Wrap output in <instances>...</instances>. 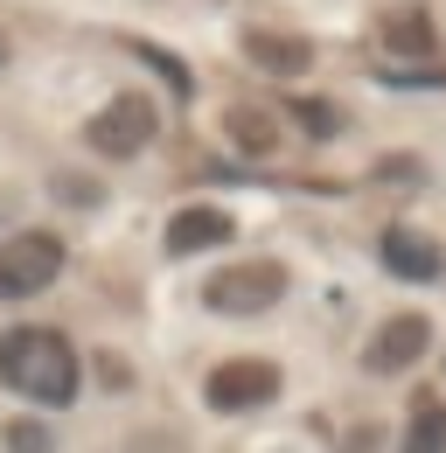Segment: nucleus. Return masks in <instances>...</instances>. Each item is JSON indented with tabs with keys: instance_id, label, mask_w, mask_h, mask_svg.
Returning <instances> with one entry per match:
<instances>
[{
	"instance_id": "nucleus-2",
	"label": "nucleus",
	"mask_w": 446,
	"mask_h": 453,
	"mask_svg": "<svg viewBox=\"0 0 446 453\" xmlns=\"http://www.w3.org/2000/svg\"><path fill=\"white\" fill-rule=\"evenodd\" d=\"M433 356H440V321H433L426 307H397V314H384V321L363 335L356 370H363L370 384H404V377H419Z\"/></svg>"
},
{
	"instance_id": "nucleus-6",
	"label": "nucleus",
	"mask_w": 446,
	"mask_h": 453,
	"mask_svg": "<svg viewBox=\"0 0 446 453\" xmlns=\"http://www.w3.org/2000/svg\"><path fill=\"white\" fill-rule=\"evenodd\" d=\"M279 391H286V370H279L273 356H223V363H210V377H203V411L251 418V411H273Z\"/></svg>"
},
{
	"instance_id": "nucleus-17",
	"label": "nucleus",
	"mask_w": 446,
	"mask_h": 453,
	"mask_svg": "<svg viewBox=\"0 0 446 453\" xmlns=\"http://www.w3.org/2000/svg\"><path fill=\"white\" fill-rule=\"evenodd\" d=\"M384 447V426H356V433H349V453H377Z\"/></svg>"
},
{
	"instance_id": "nucleus-16",
	"label": "nucleus",
	"mask_w": 446,
	"mask_h": 453,
	"mask_svg": "<svg viewBox=\"0 0 446 453\" xmlns=\"http://www.w3.org/2000/svg\"><path fill=\"white\" fill-rule=\"evenodd\" d=\"M84 370H98V384H105V391H133V370H126V356H119V349L84 356Z\"/></svg>"
},
{
	"instance_id": "nucleus-18",
	"label": "nucleus",
	"mask_w": 446,
	"mask_h": 453,
	"mask_svg": "<svg viewBox=\"0 0 446 453\" xmlns=\"http://www.w3.org/2000/svg\"><path fill=\"white\" fill-rule=\"evenodd\" d=\"M126 453H181V440H174V433H154V440H133Z\"/></svg>"
},
{
	"instance_id": "nucleus-3",
	"label": "nucleus",
	"mask_w": 446,
	"mask_h": 453,
	"mask_svg": "<svg viewBox=\"0 0 446 453\" xmlns=\"http://www.w3.org/2000/svg\"><path fill=\"white\" fill-rule=\"evenodd\" d=\"M286 293H293V273H286V258L258 251V258L217 265V273L203 280V314H217V321H265V314H273Z\"/></svg>"
},
{
	"instance_id": "nucleus-4",
	"label": "nucleus",
	"mask_w": 446,
	"mask_h": 453,
	"mask_svg": "<svg viewBox=\"0 0 446 453\" xmlns=\"http://www.w3.org/2000/svg\"><path fill=\"white\" fill-rule=\"evenodd\" d=\"M154 140H161V105H154V91H140V84L112 91L105 105L84 119V154H91V161H105V168L140 161Z\"/></svg>"
},
{
	"instance_id": "nucleus-5",
	"label": "nucleus",
	"mask_w": 446,
	"mask_h": 453,
	"mask_svg": "<svg viewBox=\"0 0 446 453\" xmlns=\"http://www.w3.org/2000/svg\"><path fill=\"white\" fill-rule=\"evenodd\" d=\"M63 237L42 224H14L0 237V307H28L63 280Z\"/></svg>"
},
{
	"instance_id": "nucleus-9",
	"label": "nucleus",
	"mask_w": 446,
	"mask_h": 453,
	"mask_svg": "<svg viewBox=\"0 0 446 453\" xmlns=\"http://www.w3.org/2000/svg\"><path fill=\"white\" fill-rule=\"evenodd\" d=\"M237 57L251 63L258 77H279V84H300L314 70V42L307 35H286V28H244Z\"/></svg>"
},
{
	"instance_id": "nucleus-8",
	"label": "nucleus",
	"mask_w": 446,
	"mask_h": 453,
	"mask_svg": "<svg viewBox=\"0 0 446 453\" xmlns=\"http://www.w3.org/2000/svg\"><path fill=\"white\" fill-rule=\"evenodd\" d=\"M377 265H384L397 286H440L446 280V244L419 224H390L377 237Z\"/></svg>"
},
{
	"instance_id": "nucleus-10",
	"label": "nucleus",
	"mask_w": 446,
	"mask_h": 453,
	"mask_svg": "<svg viewBox=\"0 0 446 453\" xmlns=\"http://www.w3.org/2000/svg\"><path fill=\"white\" fill-rule=\"evenodd\" d=\"M223 140H230V154H244V161H273L279 147H286V119L273 105H230L223 112Z\"/></svg>"
},
{
	"instance_id": "nucleus-14",
	"label": "nucleus",
	"mask_w": 446,
	"mask_h": 453,
	"mask_svg": "<svg viewBox=\"0 0 446 453\" xmlns=\"http://www.w3.org/2000/svg\"><path fill=\"white\" fill-rule=\"evenodd\" d=\"M56 418L50 411H7L0 418V453H56Z\"/></svg>"
},
{
	"instance_id": "nucleus-15",
	"label": "nucleus",
	"mask_w": 446,
	"mask_h": 453,
	"mask_svg": "<svg viewBox=\"0 0 446 453\" xmlns=\"http://www.w3.org/2000/svg\"><path fill=\"white\" fill-rule=\"evenodd\" d=\"M397 453H446V397H419L404 433H397Z\"/></svg>"
},
{
	"instance_id": "nucleus-7",
	"label": "nucleus",
	"mask_w": 446,
	"mask_h": 453,
	"mask_svg": "<svg viewBox=\"0 0 446 453\" xmlns=\"http://www.w3.org/2000/svg\"><path fill=\"white\" fill-rule=\"evenodd\" d=\"M237 244V217L223 210V203H181L161 230V251L174 265H188V258H210V251H230Z\"/></svg>"
},
{
	"instance_id": "nucleus-19",
	"label": "nucleus",
	"mask_w": 446,
	"mask_h": 453,
	"mask_svg": "<svg viewBox=\"0 0 446 453\" xmlns=\"http://www.w3.org/2000/svg\"><path fill=\"white\" fill-rule=\"evenodd\" d=\"M14 210H21V196H14V188H0V237L14 230Z\"/></svg>"
},
{
	"instance_id": "nucleus-1",
	"label": "nucleus",
	"mask_w": 446,
	"mask_h": 453,
	"mask_svg": "<svg viewBox=\"0 0 446 453\" xmlns=\"http://www.w3.org/2000/svg\"><path fill=\"white\" fill-rule=\"evenodd\" d=\"M0 384L28 411H70L84 397V356L70 349V335H56L42 321H21V328L0 335Z\"/></svg>"
},
{
	"instance_id": "nucleus-13",
	"label": "nucleus",
	"mask_w": 446,
	"mask_h": 453,
	"mask_svg": "<svg viewBox=\"0 0 446 453\" xmlns=\"http://www.w3.org/2000/svg\"><path fill=\"white\" fill-rule=\"evenodd\" d=\"M50 203L56 210H77V217H98L112 203V188L98 181V174H84V168H56L50 174Z\"/></svg>"
},
{
	"instance_id": "nucleus-20",
	"label": "nucleus",
	"mask_w": 446,
	"mask_h": 453,
	"mask_svg": "<svg viewBox=\"0 0 446 453\" xmlns=\"http://www.w3.org/2000/svg\"><path fill=\"white\" fill-rule=\"evenodd\" d=\"M7 63H14V42H7V28H0V70H7Z\"/></svg>"
},
{
	"instance_id": "nucleus-11",
	"label": "nucleus",
	"mask_w": 446,
	"mask_h": 453,
	"mask_svg": "<svg viewBox=\"0 0 446 453\" xmlns=\"http://www.w3.org/2000/svg\"><path fill=\"white\" fill-rule=\"evenodd\" d=\"M384 50H397V57H433V50H440L433 14H426V7H397V14H384Z\"/></svg>"
},
{
	"instance_id": "nucleus-12",
	"label": "nucleus",
	"mask_w": 446,
	"mask_h": 453,
	"mask_svg": "<svg viewBox=\"0 0 446 453\" xmlns=\"http://www.w3.org/2000/svg\"><path fill=\"white\" fill-rule=\"evenodd\" d=\"M286 126H300L307 140H342V133H349V112L334 105L328 91H300V98L286 105Z\"/></svg>"
}]
</instances>
